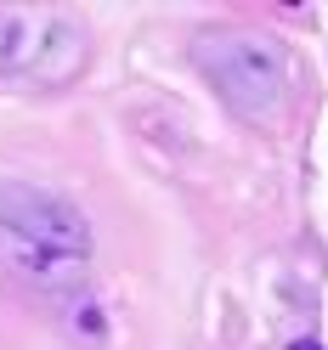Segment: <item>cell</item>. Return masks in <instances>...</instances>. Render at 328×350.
<instances>
[{"mask_svg":"<svg viewBox=\"0 0 328 350\" xmlns=\"http://www.w3.org/2000/svg\"><path fill=\"white\" fill-rule=\"evenodd\" d=\"M192 62L221 91L232 113H244L255 124H266L289 96V57H283L277 40L255 29H204L192 40Z\"/></svg>","mask_w":328,"mask_h":350,"instance_id":"obj_1","label":"cell"},{"mask_svg":"<svg viewBox=\"0 0 328 350\" xmlns=\"http://www.w3.org/2000/svg\"><path fill=\"white\" fill-rule=\"evenodd\" d=\"M57 311H62V327H68V339H74L79 350H102V345H108V317H102V305H97L91 288L57 299Z\"/></svg>","mask_w":328,"mask_h":350,"instance_id":"obj_4","label":"cell"},{"mask_svg":"<svg viewBox=\"0 0 328 350\" xmlns=\"http://www.w3.org/2000/svg\"><path fill=\"white\" fill-rule=\"evenodd\" d=\"M294 350H323V345H312V339H300V345H294Z\"/></svg>","mask_w":328,"mask_h":350,"instance_id":"obj_6","label":"cell"},{"mask_svg":"<svg viewBox=\"0 0 328 350\" xmlns=\"http://www.w3.org/2000/svg\"><path fill=\"white\" fill-rule=\"evenodd\" d=\"M0 266L12 277H23L29 288L51 294V299H68V294H85V260L74 254H51V249H34L23 237L0 232Z\"/></svg>","mask_w":328,"mask_h":350,"instance_id":"obj_3","label":"cell"},{"mask_svg":"<svg viewBox=\"0 0 328 350\" xmlns=\"http://www.w3.org/2000/svg\"><path fill=\"white\" fill-rule=\"evenodd\" d=\"M0 232L23 237L34 249L91 260V221L62 192H46L34 181H0Z\"/></svg>","mask_w":328,"mask_h":350,"instance_id":"obj_2","label":"cell"},{"mask_svg":"<svg viewBox=\"0 0 328 350\" xmlns=\"http://www.w3.org/2000/svg\"><path fill=\"white\" fill-rule=\"evenodd\" d=\"M40 40H46V23H34V17H23V12H0V74L23 68Z\"/></svg>","mask_w":328,"mask_h":350,"instance_id":"obj_5","label":"cell"}]
</instances>
